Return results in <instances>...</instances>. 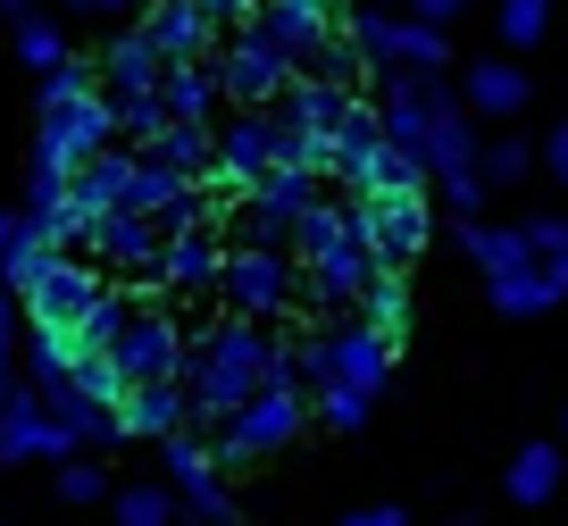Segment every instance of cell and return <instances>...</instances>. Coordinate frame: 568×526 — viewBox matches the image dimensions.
<instances>
[{
  "label": "cell",
  "mask_w": 568,
  "mask_h": 526,
  "mask_svg": "<svg viewBox=\"0 0 568 526\" xmlns=\"http://www.w3.org/2000/svg\"><path fill=\"white\" fill-rule=\"evenodd\" d=\"M276 368H284V351L267 343V326H251V317H234V326H201L193 343H184V402H193L201 426H226Z\"/></svg>",
  "instance_id": "obj_1"
},
{
  "label": "cell",
  "mask_w": 568,
  "mask_h": 526,
  "mask_svg": "<svg viewBox=\"0 0 568 526\" xmlns=\"http://www.w3.org/2000/svg\"><path fill=\"white\" fill-rule=\"evenodd\" d=\"M0 284H9V293L26 301V317H34V326H68V334L84 326V317L101 310V293H109V284L92 276L84 260L51 251L34 226H26L18 243H9V260H0Z\"/></svg>",
  "instance_id": "obj_2"
},
{
  "label": "cell",
  "mask_w": 568,
  "mask_h": 526,
  "mask_svg": "<svg viewBox=\"0 0 568 526\" xmlns=\"http://www.w3.org/2000/svg\"><path fill=\"white\" fill-rule=\"evenodd\" d=\"M302 418H310V385H302V368H293V351H284V368L267 376V385L251 393L226 426H217V443H210L217 468H251V459L284 452V443L302 435Z\"/></svg>",
  "instance_id": "obj_3"
},
{
  "label": "cell",
  "mask_w": 568,
  "mask_h": 526,
  "mask_svg": "<svg viewBox=\"0 0 568 526\" xmlns=\"http://www.w3.org/2000/svg\"><path fill=\"white\" fill-rule=\"evenodd\" d=\"M293 368H302V385L310 393H368L376 402V385H385V368H393V351L376 343L359 317H335V326H318L302 351H293Z\"/></svg>",
  "instance_id": "obj_4"
},
{
  "label": "cell",
  "mask_w": 568,
  "mask_h": 526,
  "mask_svg": "<svg viewBox=\"0 0 568 526\" xmlns=\"http://www.w3.org/2000/svg\"><path fill=\"white\" fill-rule=\"evenodd\" d=\"M101 151H118V101H109V92H84V101H68V109H42L34 168L75 175L84 159H101Z\"/></svg>",
  "instance_id": "obj_5"
},
{
  "label": "cell",
  "mask_w": 568,
  "mask_h": 526,
  "mask_svg": "<svg viewBox=\"0 0 568 526\" xmlns=\"http://www.w3.org/2000/svg\"><path fill=\"white\" fill-rule=\"evenodd\" d=\"M184 343H193V334H184L160 301H134V317H125V334L109 343V360H118L125 385H184Z\"/></svg>",
  "instance_id": "obj_6"
},
{
  "label": "cell",
  "mask_w": 568,
  "mask_h": 526,
  "mask_svg": "<svg viewBox=\"0 0 568 526\" xmlns=\"http://www.w3.org/2000/svg\"><path fill=\"white\" fill-rule=\"evenodd\" d=\"M318 210V168H267L243 201V226H251V251H284L293 226Z\"/></svg>",
  "instance_id": "obj_7"
},
{
  "label": "cell",
  "mask_w": 568,
  "mask_h": 526,
  "mask_svg": "<svg viewBox=\"0 0 568 526\" xmlns=\"http://www.w3.org/2000/svg\"><path fill=\"white\" fill-rule=\"evenodd\" d=\"M217 293H226V310L234 317H251V326H267V317H284L293 310V293H302V276H293V260H284V251H226V284H217Z\"/></svg>",
  "instance_id": "obj_8"
},
{
  "label": "cell",
  "mask_w": 568,
  "mask_h": 526,
  "mask_svg": "<svg viewBox=\"0 0 568 526\" xmlns=\"http://www.w3.org/2000/svg\"><path fill=\"white\" fill-rule=\"evenodd\" d=\"M376 276H385V260H376L368 218H359L352 243H335L326 260H310V267H302V293L318 301L326 317H359V301H368V284H376Z\"/></svg>",
  "instance_id": "obj_9"
},
{
  "label": "cell",
  "mask_w": 568,
  "mask_h": 526,
  "mask_svg": "<svg viewBox=\"0 0 568 526\" xmlns=\"http://www.w3.org/2000/svg\"><path fill=\"white\" fill-rule=\"evenodd\" d=\"M359 51L376 59V68L393 75H444V26H418V18H385V9H368V18H352Z\"/></svg>",
  "instance_id": "obj_10"
},
{
  "label": "cell",
  "mask_w": 568,
  "mask_h": 526,
  "mask_svg": "<svg viewBox=\"0 0 568 526\" xmlns=\"http://www.w3.org/2000/svg\"><path fill=\"white\" fill-rule=\"evenodd\" d=\"M160 468H168V493L193 509L201 526H226V485H217V452L201 435H176L160 443Z\"/></svg>",
  "instance_id": "obj_11"
},
{
  "label": "cell",
  "mask_w": 568,
  "mask_h": 526,
  "mask_svg": "<svg viewBox=\"0 0 568 526\" xmlns=\"http://www.w3.org/2000/svg\"><path fill=\"white\" fill-rule=\"evenodd\" d=\"M359 218H368V243H376V260H385L393 276H409V260H426V234H435L426 193H409V201H359Z\"/></svg>",
  "instance_id": "obj_12"
},
{
  "label": "cell",
  "mask_w": 568,
  "mask_h": 526,
  "mask_svg": "<svg viewBox=\"0 0 568 526\" xmlns=\"http://www.w3.org/2000/svg\"><path fill=\"white\" fill-rule=\"evenodd\" d=\"M142 34H151V51H160L168 68H193V59H210L217 18L201 0H151V9H142Z\"/></svg>",
  "instance_id": "obj_13"
},
{
  "label": "cell",
  "mask_w": 568,
  "mask_h": 526,
  "mask_svg": "<svg viewBox=\"0 0 568 526\" xmlns=\"http://www.w3.org/2000/svg\"><path fill=\"white\" fill-rule=\"evenodd\" d=\"M444 101H452V92L435 84V75H393L385 109H376V118H385V142L426 159V134H435V118H444Z\"/></svg>",
  "instance_id": "obj_14"
},
{
  "label": "cell",
  "mask_w": 568,
  "mask_h": 526,
  "mask_svg": "<svg viewBox=\"0 0 568 526\" xmlns=\"http://www.w3.org/2000/svg\"><path fill=\"white\" fill-rule=\"evenodd\" d=\"M217 84H226L243 109H267V101H284V92H293V59H276L260 34H243L226 59H217Z\"/></svg>",
  "instance_id": "obj_15"
},
{
  "label": "cell",
  "mask_w": 568,
  "mask_h": 526,
  "mask_svg": "<svg viewBox=\"0 0 568 526\" xmlns=\"http://www.w3.org/2000/svg\"><path fill=\"white\" fill-rule=\"evenodd\" d=\"M92 260H101V267H118V276H160V260H168L160 218H142V210L101 218V243H92Z\"/></svg>",
  "instance_id": "obj_16"
},
{
  "label": "cell",
  "mask_w": 568,
  "mask_h": 526,
  "mask_svg": "<svg viewBox=\"0 0 568 526\" xmlns=\"http://www.w3.org/2000/svg\"><path fill=\"white\" fill-rule=\"evenodd\" d=\"M251 34H260V42H267L276 59L310 68V59L326 51V9H310V0H267L260 18H251Z\"/></svg>",
  "instance_id": "obj_17"
},
{
  "label": "cell",
  "mask_w": 568,
  "mask_h": 526,
  "mask_svg": "<svg viewBox=\"0 0 568 526\" xmlns=\"http://www.w3.org/2000/svg\"><path fill=\"white\" fill-rule=\"evenodd\" d=\"M68 452H75V435L34 402V393H18V402L0 409V459H68Z\"/></svg>",
  "instance_id": "obj_18"
},
{
  "label": "cell",
  "mask_w": 568,
  "mask_h": 526,
  "mask_svg": "<svg viewBox=\"0 0 568 526\" xmlns=\"http://www.w3.org/2000/svg\"><path fill=\"white\" fill-rule=\"evenodd\" d=\"M160 84H168V59L151 51V34H142V26L101 51V92H109V101H134V92H160Z\"/></svg>",
  "instance_id": "obj_19"
},
{
  "label": "cell",
  "mask_w": 568,
  "mask_h": 526,
  "mask_svg": "<svg viewBox=\"0 0 568 526\" xmlns=\"http://www.w3.org/2000/svg\"><path fill=\"white\" fill-rule=\"evenodd\" d=\"M160 284L168 293H217V284H226V243H217V226L210 234H176L168 260H160Z\"/></svg>",
  "instance_id": "obj_20"
},
{
  "label": "cell",
  "mask_w": 568,
  "mask_h": 526,
  "mask_svg": "<svg viewBox=\"0 0 568 526\" xmlns=\"http://www.w3.org/2000/svg\"><path fill=\"white\" fill-rule=\"evenodd\" d=\"M118 418H125V435H142V443H176L184 418H193V402H184V385H134Z\"/></svg>",
  "instance_id": "obj_21"
},
{
  "label": "cell",
  "mask_w": 568,
  "mask_h": 526,
  "mask_svg": "<svg viewBox=\"0 0 568 526\" xmlns=\"http://www.w3.org/2000/svg\"><path fill=\"white\" fill-rule=\"evenodd\" d=\"M34 402L51 409V418L68 426L75 443H118V435H125V418H118V409H109V402H92V393H75L68 376H59V385H42Z\"/></svg>",
  "instance_id": "obj_22"
},
{
  "label": "cell",
  "mask_w": 568,
  "mask_h": 526,
  "mask_svg": "<svg viewBox=\"0 0 568 526\" xmlns=\"http://www.w3.org/2000/svg\"><path fill=\"white\" fill-rule=\"evenodd\" d=\"M460 101H468V118H518L527 109V68L518 59H477Z\"/></svg>",
  "instance_id": "obj_23"
},
{
  "label": "cell",
  "mask_w": 568,
  "mask_h": 526,
  "mask_svg": "<svg viewBox=\"0 0 568 526\" xmlns=\"http://www.w3.org/2000/svg\"><path fill=\"white\" fill-rule=\"evenodd\" d=\"M125 184H134V159H125V151H101V159H84V168L68 175V193H75V210H84V218H118L125 210Z\"/></svg>",
  "instance_id": "obj_24"
},
{
  "label": "cell",
  "mask_w": 568,
  "mask_h": 526,
  "mask_svg": "<svg viewBox=\"0 0 568 526\" xmlns=\"http://www.w3.org/2000/svg\"><path fill=\"white\" fill-rule=\"evenodd\" d=\"M485 142H477V118H468V101H444V118H435V134H426V168L435 175H477Z\"/></svg>",
  "instance_id": "obj_25"
},
{
  "label": "cell",
  "mask_w": 568,
  "mask_h": 526,
  "mask_svg": "<svg viewBox=\"0 0 568 526\" xmlns=\"http://www.w3.org/2000/svg\"><path fill=\"white\" fill-rule=\"evenodd\" d=\"M359 326H368V334H376V343H385V351H393V360H402V343H409V326H418V317H409V276H393V267H385V276H376V284H368V301H359Z\"/></svg>",
  "instance_id": "obj_26"
},
{
  "label": "cell",
  "mask_w": 568,
  "mask_h": 526,
  "mask_svg": "<svg viewBox=\"0 0 568 526\" xmlns=\"http://www.w3.org/2000/svg\"><path fill=\"white\" fill-rule=\"evenodd\" d=\"M151 159H160V168H176L184 184H210V175H217V134H210V125H168V142H160Z\"/></svg>",
  "instance_id": "obj_27"
},
{
  "label": "cell",
  "mask_w": 568,
  "mask_h": 526,
  "mask_svg": "<svg viewBox=\"0 0 568 526\" xmlns=\"http://www.w3.org/2000/svg\"><path fill=\"white\" fill-rule=\"evenodd\" d=\"M468 260L485 267V284H501V276H518V267H535V251H527L518 226H468Z\"/></svg>",
  "instance_id": "obj_28"
},
{
  "label": "cell",
  "mask_w": 568,
  "mask_h": 526,
  "mask_svg": "<svg viewBox=\"0 0 568 526\" xmlns=\"http://www.w3.org/2000/svg\"><path fill=\"white\" fill-rule=\"evenodd\" d=\"M168 109H176V125H210V109H217V92H226V84H217V68H201V59H193V68H168Z\"/></svg>",
  "instance_id": "obj_29"
},
{
  "label": "cell",
  "mask_w": 568,
  "mask_h": 526,
  "mask_svg": "<svg viewBox=\"0 0 568 526\" xmlns=\"http://www.w3.org/2000/svg\"><path fill=\"white\" fill-rule=\"evenodd\" d=\"M560 468H568V459H560V443H527V452H518L510 459V502H551V493H560Z\"/></svg>",
  "instance_id": "obj_30"
},
{
  "label": "cell",
  "mask_w": 568,
  "mask_h": 526,
  "mask_svg": "<svg viewBox=\"0 0 568 526\" xmlns=\"http://www.w3.org/2000/svg\"><path fill=\"white\" fill-rule=\"evenodd\" d=\"M352 234H359V210H335V201H318V210L293 226V260L310 267V260H326L335 243H352Z\"/></svg>",
  "instance_id": "obj_31"
},
{
  "label": "cell",
  "mask_w": 568,
  "mask_h": 526,
  "mask_svg": "<svg viewBox=\"0 0 568 526\" xmlns=\"http://www.w3.org/2000/svg\"><path fill=\"white\" fill-rule=\"evenodd\" d=\"M75 360H84V343H75L68 326H34V343H26V385H59V376L75 368Z\"/></svg>",
  "instance_id": "obj_32"
},
{
  "label": "cell",
  "mask_w": 568,
  "mask_h": 526,
  "mask_svg": "<svg viewBox=\"0 0 568 526\" xmlns=\"http://www.w3.org/2000/svg\"><path fill=\"white\" fill-rule=\"evenodd\" d=\"M168 125H176L168 92H134V101H118V134H125V142H142V151H160Z\"/></svg>",
  "instance_id": "obj_33"
},
{
  "label": "cell",
  "mask_w": 568,
  "mask_h": 526,
  "mask_svg": "<svg viewBox=\"0 0 568 526\" xmlns=\"http://www.w3.org/2000/svg\"><path fill=\"white\" fill-rule=\"evenodd\" d=\"M368 68L376 59L359 51V34H326V51L310 59V75H318V84H335V92H352V84H368Z\"/></svg>",
  "instance_id": "obj_34"
},
{
  "label": "cell",
  "mask_w": 568,
  "mask_h": 526,
  "mask_svg": "<svg viewBox=\"0 0 568 526\" xmlns=\"http://www.w3.org/2000/svg\"><path fill=\"white\" fill-rule=\"evenodd\" d=\"M551 301H560V284L544 276V260H535V267H518V276H501V284H494V310H510V317H544Z\"/></svg>",
  "instance_id": "obj_35"
},
{
  "label": "cell",
  "mask_w": 568,
  "mask_h": 526,
  "mask_svg": "<svg viewBox=\"0 0 568 526\" xmlns=\"http://www.w3.org/2000/svg\"><path fill=\"white\" fill-rule=\"evenodd\" d=\"M176 193H184V175H176V168H160V159L142 151V159H134V184H125V210L160 218V210H168V201H176Z\"/></svg>",
  "instance_id": "obj_36"
},
{
  "label": "cell",
  "mask_w": 568,
  "mask_h": 526,
  "mask_svg": "<svg viewBox=\"0 0 568 526\" xmlns=\"http://www.w3.org/2000/svg\"><path fill=\"white\" fill-rule=\"evenodd\" d=\"M494 34L510 42V51H535V42L551 34V0H501V9H494Z\"/></svg>",
  "instance_id": "obj_37"
},
{
  "label": "cell",
  "mask_w": 568,
  "mask_h": 526,
  "mask_svg": "<svg viewBox=\"0 0 568 526\" xmlns=\"http://www.w3.org/2000/svg\"><path fill=\"white\" fill-rule=\"evenodd\" d=\"M18 59H26V68H34V75H51V68H68V34H59V26L51 18H18Z\"/></svg>",
  "instance_id": "obj_38"
},
{
  "label": "cell",
  "mask_w": 568,
  "mask_h": 526,
  "mask_svg": "<svg viewBox=\"0 0 568 526\" xmlns=\"http://www.w3.org/2000/svg\"><path fill=\"white\" fill-rule=\"evenodd\" d=\"M210 226H217V201H210V184H184V193L160 210V234H168V243H176V234H210Z\"/></svg>",
  "instance_id": "obj_39"
},
{
  "label": "cell",
  "mask_w": 568,
  "mask_h": 526,
  "mask_svg": "<svg viewBox=\"0 0 568 526\" xmlns=\"http://www.w3.org/2000/svg\"><path fill=\"white\" fill-rule=\"evenodd\" d=\"M176 493H168V485H125L118 493V526H176Z\"/></svg>",
  "instance_id": "obj_40"
},
{
  "label": "cell",
  "mask_w": 568,
  "mask_h": 526,
  "mask_svg": "<svg viewBox=\"0 0 568 526\" xmlns=\"http://www.w3.org/2000/svg\"><path fill=\"white\" fill-rule=\"evenodd\" d=\"M518 234H527V251L544 260V276H551V284L568 293V218H527Z\"/></svg>",
  "instance_id": "obj_41"
},
{
  "label": "cell",
  "mask_w": 568,
  "mask_h": 526,
  "mask_svg": "<svg viewBox=\"0 0 568 526\" xmlns=\"http://www.w3.org/2000/svg\"><path fill=\"white\" fill-rule=\"evenodd\" d=\"M125 317H134V301H125V293H101V310L75 326V343H84V351H109V343L125 334Z\"/></svg>",
  "instance_id": "obj_42"
},
{
  "label": "cell",
  "mask_w": 568,
  "mask_h": 526,
  "mask_svg": "<svg viewBox=\"0 0 568 526\" xmlns=\"http://www.w3.org/2000/svg\"><path fill=\"white\" fill-rule=\"evenodd\" d=\"M101 493H109L101 459H59V502H75V509H84V502H101Z\"/></svg>",
  "instance_id": "obj_43"
},
{
  "label": "cell",
  "mask_w": 568,
  "mask_h": 526,
  "mask_svg": "<svg viewBox=\"0 0 568 526\" xmlns=\"http://www.w3.org/2000/svg\"><path fill=\"white\" fill-rule=\"evenodd\" d=\"M477 175H485V184H518V175H527V142H510V134H501V142H485Z\"/></svg>",
  "instance_id": "obj_44"
},
{
  "label": "cell",
  "mask_w": 568,
  "mask_h": 526,
  "mask_svg": "<svg viewBox=\"0 0 568 526\" xmlns=\"http://www.w3.org/2000/svg\"><path fill=\"white\" fill-rule=\"evenodd\" d=\"M84 92H92V68H84V59H68V68L42 75V109H68V101H84Z\"/></svg>",
  "instance_id": "obj_45"
},
{
  "label": "cell",
  "mask_w": 568,
  "mask_h": 526,
  "mask_svg": "<svg viewBox=\"0 0 568 526\" xmlns=\"http://www.w3.org/2000/svg\"><path fill=\"white\" fill-rule=\"evenodd\" d=\"M318 418L335 426V435H352V426L368 418V393H343V385H335V393H318Z\"/></svg>",
  "instance_id": "obj_46"
},
{
  "label": "cell",
  "mask_w": 568,
  "mask_h": 526,
  "mask_svg": "<svg viewBox=\"0 0 568 526\" xmlns=\"http://www.w3.org/2000/svg\"><path fill=\"white\" fill-rule=\"evenodd\" d=\"M435 193H444V201H452L460 218H477V201H485V175H444Z\"/></svg>",
  "instance_id": "obj_47"
},
{
  "label": "cell",
  "mask_w": 568,
  "mask_h": 526,
  "mask_svg": "<svg viewBox=\"0 0 568 526\" xmlns=\"http://www.w3.org/2000/svg\"><path fill=\"white\" fill-rule=\"evenodd\" d=\"M460 9H468V0H409V18H418V26H452Z\"/></svg>",
  "instance_id": "obj_48"
},
{
  "label": "cell",
  "mask_w": 568,
  "mask_h": 526,
  "mask_svg": "<svg viewBox=\"0 0 568 526\" xmlns=\"http://www.w3.org/2000/svg\"><path fill=\"white\" fill-rule=\"evenodd\" d=\"M544 168L568 184V125H551V134H544Z\"/></svg>",
  "instance_id": "obj_49"
},
{
  "label": "cell",
  "mask_w": 568,
  "mask_h": 526,
  "mask_svg": "<svg viewBox=\"0 0 568 526\" xmlns=\"http://www.w3.org/2000/svg\"><path fill=\"white\" fill-rule=\"evenodd\" d=\"M9 343H18V293L0 284V360H9Z\"/></svg>",
  "instance_id": "obj_50"
},
{
  "label": "cell",
  "mask_w": 568,
  "mask_h": 526,
  "mask_svg": "<svg viewBox=\"0 0 568 526\" xmlns=\"http://www.w3.org/2000/svg\"><path fill=\"white\" fill-rule=\"evenodd\" d=\"M201 9H210V18H260L267 0H201Z\"/></svg>",
  "instance_id": "obj_51"
},
{
  "label": "cell",
  "mask_w": 568,
  "mask_h": 526,
  "mask_svg": "<svg viewBox=\"0 0 568 526\" xmlns=\"http://www.w3.org/2000/svg\"><path fill=\"white\" fill-rule=\"evenodd\" d=\"M343 526H409V518H402V509H352Z\"/></svg>",
  "instance_id": "obj_52"
},
{
  "label": "cell",
  "mask_w": 568,
  "mask_h": 526,
  "mask_svg": "<svg viewBox=\"0 0 568 526\" xmlns=\"http://www.w3.org/2000/svg\"><path fill=\"white\" fill-rule=\"evenodd\" d=\"M68 9H92V18H118V9H134V0H68Z\"/></svg>",
  "instance_id": "obj_53"
},
{
  "label": "cell",
  "mask_w": 568,
  "mask_h": 526,
  "mask_svg": "<svg viewBox=\"0 0 568 526\" xmlns=\"http://www.w3.org/2000/svg\"><path fill=\"white\" fill-rule=\"evenodd\" d=\"M18 393H26V385H18V368H9V360H0V409L18 402Z\"/></svg>",
  "instance_id": "obj_54"
},
{
  "label": "cell",
  "mask_w": 568,
  "mask_h": 526,
  "mask_svg": "<svg viewBox=\"0 0 568 526\" xmlns=\"http://www.w3.org/2000/svg\"><path fill=\"white\" fill-rule=\"evenodd\" d=\"M18 234H26V218H9V210H0V260H9V243H18Z\"/></svg>",
  "instance_id": "obj_55"
},
{
  "label": "cell",
  "mask_w": 568,
  "mask_h": 526,
  "mask_svg": "<svg viewBox=\"0 0 568 526\" xmlns=\"http://www.w3.org/2000/svg\"><path fill=\"white\" fill-rule=\"evenodd\" d=\"M0 9H9V18H34V9H26V0H0Z\"/></svg>",
  "instance_id": "obj_56"
},
{
  "label": "cell",
  "mask_w": 568,
  "mask_h": 526,
  "mask_svg": "<svg viewBox=\"0 0 568 526\" xmlns=\"http://www.w3.org/2000/svg\"><path fill=\"white\" fill-rule=\"evenodd\" d=\"M368 9H409V0H368Z\"/></svg>",
  "instance_id": "obj_57"
},
{
  "label": "cell",
  "mask_w": 568,
  "mask_h": 526,
  "mask_svg": "<svg viewBox=\"0 0 568 526\" xmlns=\"http://www.w3.org/2000/svg\"><path fill=\"white\" fill-rule=\"evenodd\" d=\"M310 9H343V0H310Z\"/></svg>",
  "instance_id": "obj_58"
},
{
  "label": "cell",
  "mask_w": 568,
  "mask_h": 526,
  "mask_svg": "<svg viewBox=\"0 0 568 526\" xmlns=\"http://www.w3.org/2000/svg\"><path fill=\"white\" fill-rule=\"evenodd\" d=\"M226 526H234V518H226Z\"/></svg>",
  "instance_id": "obj_59"
}]
</instances>
